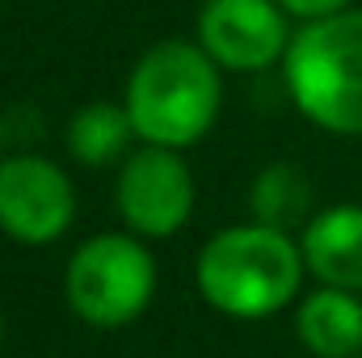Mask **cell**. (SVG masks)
<instances>
[{"label": "cell", "instance_id": "obj_1", "mask_svg": "<svg viewBox=\"0 0 362 358\" xmlns=\"http://www.w3.org/2000/svg\"><path fill=\"white\" fill-rule=\"evenodd\" d=\"M122 105L139 144L189 152L219 122L223 68L194 38H160L131 64Z\"/></svg>", "mask_w": 362, "mask_h": 358}, {"label": "cell", "instance_id": "obj_2", "mask_svg": "<svg viewBox=\"0 0 362 358\" xmlns=\"http://www.w3.org/2000/svg\"><path fill=\"white\" fill-rule=\"evenodd\" d=\"M299 236L257 219L228 224L202 241L194 258V287L202 304L228 321H270L299 299L303 287Z\"/></svg>", "mask_w": 362, "mask_h": 358}, {"label": "cell", "instance_id": "obj_3", "mask_svg": "<svg viewBox=\"0 0 362 358\" xmlns=\"http://www.w3.org/2000/svg\"><path fill=\"white\" fill-rule=\"evenodd\" d=\"M282 89L316 131L362 139V4L295 30L282 59Z\"/></svg>", "mask_w": 362, "mask_h": 358}, {"label": "cell", "instance_id": "obj_4", "mask_svg": "<svg viewBox=\"0 0 362 358\" xmlns=\"http://www.w3.org/2000/svg\"><path fill=\"white\" fill-rule=\"evenodd\" d=\"M156 253L135 232H93L64 266V304L89 329H127L156 299Z\"/></svg>", "mask_w": 362, "mask_h": 358}, {"label": "cell", "instance_id": "obj_5", "mask_svg": "<svg viewBox=\"0 0 362 358\" xmlns=\"http://www.w3.org/2000/svg\"><path fill=\"white\" fill-rule=\"evenodd\" d=\"M198 181L185 165V152L139 144L114 169V211L127 232L144 236L148 245L173 241L194 219Z\"/></svg>", "mask_w": 362, "mask_h": 358}, {"label": "cell", "instance_id": "obj_6", "mask_svg": "<svg viewBox=\"0 0 362 358\" xmlns=\"http://www.w3.org/2000/svg\"><path fill=\"white\" fill-rule=\"evenodd\" d=\"M81 194L72 173L42 152H13L0 161V236L21 249H47L72 232Z\"/></svg>", "mask_w": 362, "mask_h": 358}, {"label": "cell", "instance_id": "obj_7", "mask_svg": "<svg viewBox=\"0 0 362 358\" xmlns=\"http://www.w3.org/2000/svg\"><path fill=\"white\" fill-rule=\"evenodd\" d=\"M295 17L278 0H202L194 42L232 76L270 72L286 59Z\"/></svg>", "mask_w": 362, "mask_h": 358}, {"label": "cell", "instance_id": "obj_8", "mask_svg": "<svg viewBox=\"0 0 362 358\" xmlns=\"http://www.w3.org/2000/svg\"><path fill=\"white\" fill-rule=\"evenodd\" d=\"M303 266L320 287H341L362 295V202L320 207L299 228Z\"/></svg>", "mask_w": 362, "mask_h": 358}, {"label": "cell", "instance_id": "obj_9", "mask_svg": "<svg viewBox=\"0 0 362 358\" xmlns=\"http://www.w3.org/2000/svg\"><path fill=\"white\" fill-rule=\"evenodd\" d=\"M295 337L312 358H362V295L316 287L295 304Z\"/></svg>", "mask_w": 362, "mask_h": 358}, {"label": "cell", "instance_id": "obj_10", "mask_svg": "<svg viewBox=\"0 0 362 358\" xmlns=\"http://www.w3.org/2000/svg\"><path fill=\"white\" fill-rule=\"evenodd\" d=\"M131 144H135V127H131V114H127L122 101L93 97L81 110H72V118L64 127L68 161L81 165V169L122 165L131 156Z\"/></svg>", "mask_w": 362, "mask_h": 358}, {"label": "cell", "instance_id": "obj_11", "mask_svg": "<svg viewBox=\"0 0 362 358\" xmlns=\"http://www.w3.org/2000/svg\"><path fill=\"white\" fill-rule=\"evenodd\" d=\"M312 215H316L312 211V181L299 165L270 161L249 181V219L278 228V232H291V228H303Z\"/></svg>", "mask_w": 362, "mask_h": 358}, {"label": "cell", "instance_id": "obj_12", "mask_svg": "<svg viewBox=\"0 0 362 358\" xmlns=\"http://www.w3.org/2000/svg\"><path fill=\"white\" fill-rule=\"evenodd\" d=\"M299 25L303 21H320V17H333V13H346V8H354V0H278Z\"/></svg>", "mask_w": 362, "mask_h": 358}, {"label": "cell", "instance_id": "obj_13", "mask_svg": "<svg viewBox=\"0 0 362 358\" xmlns=\"http://www.w3.org/2000/svg\"><path fill=\"white\" fill-rule=\"evenodd\" d=\"M0 350H4V308H0Z\"/></svg>", "mask_w": 362, "mask_h": 358}, {"label": "cell", "instance_id": "obj_14", "mask_svg": "<svg viewBox=\"0 0 362 358\" xmlns=\"http://www.w3.org/2000/svg\"><path fill=\"white\" fill-rule=\"evenodd\" d=\"M0 161H4V122H0Z\"/></svg>", "mask_w": 362, "mask_h": 358}]
</instances>
